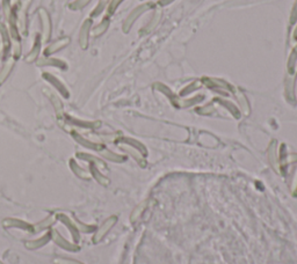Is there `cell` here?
Instances as JSON below:
<instances>
[{
  "label": "cell",
  "mask_w": 297,
  "mask_h": 264,
  "mask_svg": "<svg viewBox=\"0 0 297 264\" xmlns=\"http://www.w3.org/2000/svg\"><path fill=\"white\" fill-rule=\"evenodd\" d=\"M50 234H51V241L54 242L56 246L60 247L61 249L69 251V253H78L80 250L79 244H76V242L67 240L66 238H64L63 235L61 234V232L56 227H52L50 229Z\"/></svg>",
  "instance_id": "6da1fadb"
},
{
  "label": "cell",
  "mask_w": 297,
  "mask_h": 264,
  "mask_svg": "<svg viewBox=\"0 0 297 264\" xmlns=\"http://www.w3.org/2000/svg\"><path fill=\"white\" fill-rule=\"evenodd\" d=\"M55 216H56V219H57V222L63 223L65 227L67 228V231L70 232L73 242H76V244H79L80 232L78 231V228H77V226H76L74 217L71 216V214H67V213H64V212H57V213H55Z\"/></svg>",
  "instance_id": "7a4b0ae2"
},
{
  "label": "cell",
  "mask_w": 297,
  "mask_h": 264,
  "mask_svg": "<svg viewBox=\"0 0 297 264\" xmlns=\"http://www.w3.org/2000/svg\"><path fill=\"white\" fill-rule=\"evenodd\" d=\"M37 15H39V20L40 23H41V37H42V42H48L51 37L52 33V22H51V18L49 15L48 12H46L45 8H39L37 11Z\"/></svg>",
  "instance_id": "3957f363"
},
{
  "label": "cell",
  "mask_w": 297,
  "mask_h": 264,
  "mask_svg": "<svg viewBox=\"0 0 297 264\" xmlns=\"http://www.w3.org/2000/svg\"><path fill=\"white\" fill-rule=\"evenodd\" d=\"M116 222H117V218L115 216H111V217H109V218H107L106 220H105V222L102 223L101 225L97 228V231L94 232V234H93V238H92L93 244H99V242H101L102 240H104L105 237L108 234V232H109L110 229L114 227V225H115Z\"/></svg>",
  "instance_id": "277c9868"
},
{
  "label": "cell",
  "mask_w": 297,
  "mask_h": 264,
  "mask_svg": "<svg viewBox=\"0 0 297 264\" xmlns=\"http://www.w3.org/2000/svg\"><path fill=\"white\" fill-rule=\"evenodd\" d=\"M2 227L6 229H19V231L28 232L32 234L33 223L26 222V220L13 218V217H7L1 222Z\"/></svg>",
  "instance_id": "5b68a950"
},
{
  "label": "cell",
  "mask_w": 297,
  "mask_h": 264,
  "mask_svg": "<svg viewBox=\"0 0 297 264\" xmlns=\"http://www.w3.org/2000/svg\"><path fill=\"white\" fill-rule=\"evenodd\" d=\"M62 122H64L65 124H67V125H70V126H73V128H78V129L93 130V129H97L100 126V122H98V121H84V120L77 119V117L70 116V115H66V114H65L64 119Z\"/></svg>",
  "instance_id": "8992f818"
},
{
  "label": "cell",
  "mask_w": 297,
  "mask_h": 264,
  "mask_svg": "<svg viewBox=\"0 0 297 264\" xmlns=\"http://www.w3.org/2000/svg\"><path fill=\"white\" fill-rule=\"evenodd\" d=\"M28 8H29V1L20 5L19 11L17 12V26L20 35L27 36L28 34Z\"/></svg>",
  "instance_id": "52a82bcc"
},
{
  "label": "cell",
  "mask_w": 297,
  "mask_h": 264,
  "mask_svg": "<svg viewBox=\"0 0 297 264\" xmlns=\"http://www.w3.org/2000/svg\"><path fill=\"white\" fill-rule=\"evenodd\" d=\"M42 78L45 80L49 85H51L57 91L58 94L61 96H63L64 99H69L70 98V92L67 89V87L65 86L64 82H62L57 77L54 76V74L49 73V72H43Z\"/></svg>",
  "instance_id": "ba28073f"
},
{
  "label": "cell",
  "mask_w": 297,
  "mask_h": 264,
  "mask_svg": "<svg viewBox=\"0 0 297 264\" xmlns=\"http://www.w3.org/2000/svg\"><path fill=\"white\" fill-rule=\"evenodd\" d=\"M70 42L71 39L69 36L60 37V39L56 40V41L50 43L49 45H46L44 51H43V55H44V57H51L52 55L57 54V52L63 50L64 48H66V46L70 44Z\"/></svg>",
  "instance_id": "9c48e42d"
},
{
  "label": "cell",
  "mask_w": 297,
  "mask_h": 264,
  "mask_svg": "<svg viewBox=\"0 0 297 264\" xmlns=\"http://www.w3.org/2000/svg\"><path fill=\"white\" fill-rule=\"evenodd\" d=\"M44 94L46 95V98L49 99V101H50V103L52 104V107H54L56 116H57V119L60 122H62L65 116L64 113V105L63 102L60 99V96H58L56 93H54L52 91H49V89H44Z\"/></svg>",
  "instance_id": "30bf717a"
},
{
  "label": "cell",
  "mask_w": 297,
  "mask_h": 264,
  "mask_svg": "<svg viewBox=\"0 0 297 264\" xmlns=\"http://www.w3.org/2000/svg\"><path fill=\"white\" fill-rule=\"evenodd\" d=\"M70 133H71V137H72L74 142H78L79 145L84 146V147L88 148V150L100 152V151L102 150V148H104V146H102L101 144H99V142H95L89 141L88 138H86V137H84V136L82 135V133H79L78 131H76V130H71Z\"/></svg>",
  "instance_id": "8fae6325"
},
{
  "label": "cell",
  "mask_w": 297,
  "mask_h": 264,
  "mask_svg": "<svg viewBox=\"0 0 297 264\" xmlns=\"http://www.w3.org/2000/svg\"><path fill=\"white\" fill-rule=\"evenodd\" d=\"M50 241H51L50 231H46L43 233L42 235H40L39 238L32 239V240H27L24 242V247H26L28 250H37L46 246Z\"/></svg>",
  "instance_id": "7c38bea8"
},
{
  "label": "cell",
  "mask_w": 297,
  "mask_h": 264,
  "mask_svg": "<svg viewBox=\"0 0 297 264\" xmlns=\"http://www.w3.org/2000/svg\"><path fill=\"white\" fill-rule=\"evenodd\" d=\"M56 222H57V219H56L55 214H51V216L45 217V218L40 220L39 223H33L32 234H40V233H44L46 231H50V229L54 227Z\"/></svg>",
  "instance_id": "4fadbf2b"
},
{
  "label": "cell",
  "mask_w": 297,
  "mask_h": 264,
  "mask_svg": "<svg viewBox=\"0 0 297 264\" xmlns=\"http://www.w3.org/2000/svg\"><path fill=\"white\" fill-rule=\"evenodd\" d=\"M92 26H93L92 19H86V20L84 21V23L82 24V28H80L78 41H79L80 48L84 49V50L87 49V46H88L89 35H91Z\"/></svg>",
  "instance_id": "5bb4252c"
},
{
  "label": "cell",
  "mask_w": 297,
  "mask_h": 264,
  "mask_svg": "<svg viewBox=\"0 0 297 264\" xmlns=\"http://www.w3.org/2000/svg\"><path fill=\"white\" fill-rule=\"evenodd\" d=\"M37 66H48V67H55L58 68V70L62 71H66L67 70V63L65 61L58 60V58L55 57H43L39 58L36 61Z\"/></svg>",
  "instance_id": "9a60e30c"
},
{
  "label": "cell",
  "mask_w": 297,
  "mask_h": 264,
  "mask_svg": "<svg viewBox=\"0 0 297 264\" xmlns=\"http://www.w3.org/2000/svg\"><path fill=\"white\" fill-rule=\"evenodd\" d=\"M0 36H1V45H2V55H4V60L11 58L12 54V45L11 39H9L8 28L4 23H0Z\"/></svg>",
  "instance_id": "2e32d148"
},
{
  "label": "cell",
  "mask_w": 297,
  "mask_h": 264,
  "mask_svg": "<svg viewBox=\"0 0 297 264\" xmlns=\"http://www.w3.org/2000/svg\"><path fill=\"white\" fill-rule=\"evenodd\" d=\"M41 46H42V37H41V34H39V35H36V37H35L33 48L30 49V51L28 52V54L26 55V57H24V61L28 64L35 63V61L39 60L40 52H41Z\"/></svg>",
  "instance_id": "e0dca14e"
},
{
  "label": "cell",
  "mask_w": 297,
  "mask_h": 264,
  "mask_svg": "<svg viewBox=\"0 0 297 264\" xmlns=\"http://www.w3.org/2000/svg\"><path fill=\"white\" fill-rule=\"evenodd\" d=\"M69 167H70L71 172H72L74 175L77 176V178L85 180V181H88V180L92 179L89 170H86L85 168H84V167L80 166V164L77 162V161L74 160L73 158H72V159L69 160Z\"/></svg>",
  "instance_id": "ac0fdd59"
},
{
  "label": "cell",
  "mask_w": 297,
  "mask_h": 264,
  "mask_svg": "<svg viewBox=\"0 0 297 264\" xmlns=\"http://www.w3.org/2000/svg\"><path fill=\"white\" fill-rule=\"evenodd\" d=\"M15 61L14 58H8V60H6L5 64L2 65L1 70H0V86H2L6 82V80L8 79V77L11 76L12 71H13L14 65H15Z\"/></svg>",
  "instance_id": "d6986e66"
},
{
  "label": "cell",
  "mask_w": 297,
  "mask_h": 264,
  "mask_svg": "<svg viewBox=\"0 0 297 264\" xmlns=\"http://www.w3.org/2000/svg\"><path fill=\"white\" fill-rule=\"evenodd\" d=\"M76 157L78 158V159L85 161V162H88L89 164H94L95 167H98L99 169L105 168L106 167V164L104 163V161L99 159L98 157H94V155L89 154V153H84V152H77Z\"/></svg>",
  "instance_id": "ffe728a7"
},
{
  "label": "cell",
  "mask_w": 297,
  "mask_h": 264,
  "mask_svg": "<svg viewBox=\"0 0 297 264\" xmlns=\"http://www.w3.org/2000/svg\"><path fill=\"white\" fill-rule=\"evenodd\" d=\"M89 173H91L92 179H94L99 184L101 185H108L109 184V180L100 172V169L98 167H95L94 164H89Z\"/></svg>",
  "instance_id": "44dd1931"
},
{
  "label": "cell",
  "mask_w": 297,
  "mask_h": 264,
  "mask_svg": "<svg viewBox=\"0 0 297 264\" xmlns=\"http://www.w3.org/2000/svg\"><path fill=\"white\" fill-rule=\"evenodd\" d=\"M108 26H109V20H108V19H105V20H102L101 22L98 24L97 27H94V28H93V29L91 30L92 36H94V37L101 36L102 34H104L105 32H106Z\"/></svg>",
  "instance_id": "7402d4cb"
},
{
  "label": "cell",
  "mask_w": 297,
  "mask_h": 264,
  "mask_svg": "<svg viewBox=\"0 0 297 264\" xmlns=\"http://www.w3.org/2000/svg\"><path fill=\"white\" fill-rule=\"evenodd\" d=\"M99 153H100L104 158H106V159L114 161V162H120V161H122V158H121L120 155L115 154L114 152H110L109 150H107V148H105V147L102 148Z\"/></svg>",
  "instance_id": "603a6c76"
},
{
  "label": "cell",
  "mask_w": 297,
  "mask_h": 264,
  "mask_svg": "<svg viewBox=\"0 0 297 264\" xmlns=\"http://www.w3.org/2000/svg\"><path fill=\"white\" fill-rule=\"evenodd\" d=\"M54 264H85L83 262H80L79 260H74L70 259V257H64V256H56L54 260H52Z\"/></svg>",
  "instance_id": "cb8c5ba5"
},
{
  "label": "cell",
  "mask_w": 297,
  "mask_h": 264,
  "mask_svg": "<svg viewBox=\"0 0 297 264\" xmlns=\"http://www.w3.org/2000/svg\"><path fill=\"white\" fill-rule=\"evenodd\" d=\"M89 1H91V0H76V1L71 2L69 7L70 9H72V11H79V9L87 6L89 4Z\"/></svg>",
  "instance_id": "d4e9b609"
},
{
  "label": "cell",
  "mask_w": 297,
  "mask_h": 264,
  "mask_svg": "<svg viewBox=\"0 0 297 264\" xmlns=\"http://www.w3.org/2000/svg\"><path fill=\"white\" fill-rule=\"evenodd\" d=\"M106 2H107V0H100L99 5L97 6V7L94 8V11H93L92 13H91V17L92 18H95V17H98V15H100L101 12L104 11L105 6H106Z\"/></svg>",
  "instance_id": "484cf974"
},
{
  "label": "cell",
  "mask_w": 297,
  "mask_h": 264,
  "mask_svg": "<svg viewBox=\"0 0 297 264\" xmlns=\"http://www.w3.org/2000/svg\"><path fill=\"white\" fill-rule=\"evenodd\" d=\"M121 1H122V0H111V2L109 4V7H108V13L109 14L114 13V11H115V8L119 6Z\"/></svg>",
  "instance_id": "4316f807"
},
{
  "label": "cell",
  "mask_w": 297,
  "mask_h": 264,
  "mask_svg": "<svg viewBox=\"0 0 297 264\" xmlns=\"http://www.w3.org/2000/svg\"><path fill=\"white\" fill-rule=\"evenodd\" d=\"M1 55H2V45L1 43H0V58H1Z\"/></svg>",
  "instance_id": "83f0119b"
},
{
  "label": "cell",
  "mask_w": 297,
  "mask_h": 264,
  "mask_svg": "<svg viewBox=\"0 0 297 264\" xmlns=\"http://www.w3.org/2000/svg\"><path fill=\"white\" fill-rule=\"evenodd\" d=\"M0 264H4V263H2V262H0Z\"/></svg>",
  "instance_id": "f1b7e54d"
}]
</instances>
